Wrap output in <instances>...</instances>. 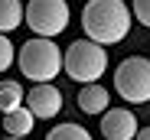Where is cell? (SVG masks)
Returning a JSON list of instances; mask_svg holds the SVG:
<instances>
[{"label": "cell", "mask_w": 150, "mask_h": 140, "mask_svg": "<svg viewBox=\"0 0 150 140\" xmlns=\"http://www.w3.org/2000/svg\"><path fill=\"white\" fill-rule=\"evenodd\" d=\"M82 30L98 46H114L131 33V10L124 0H88L82 10Z\"/></svg>", "instance_id": "cell-1"}, {"label": "cell", "mask_w": 150, "mask_h": 140, "mask_svg": "<svg viewBox=\"0 0 150 140\" xmlns=\"http://www.w3.org/2000/svg\"><path fill=\"white\" fill-rule=\"evenodd\" d=\"M20 72L26 78H33L36 85L56 78L62 72V49L52 39H42V36L26 39L20 46Z\"/></svg>", "instance_id": "cell-2"}, {"label": "cell", "mask_w": 150, "mask_h": 140, "mask_svg": "<svg viewBox=\"0 0 150 140\" xmlns=\"http://www.w3.org/2000/svg\"><path fill=\"white\" fill-rule=\"evenodd\" d=\"M62 68L69 72V78L82 82V85L98 82L108 68V52H105V46H98L91 39H75L62 52Z\"/></svg>", "instance_id": "cell-3"}, {"label": "cell", "mask_w": 150, "mask_h": 140, "mask_svg": "<svg viewBox=\"0 0 150 140\" xmlns=\"http://www.w3.org/2000/svg\"><path fill=\"white\" fill-rule=\"evenodd\" d=\"M114 91L127 104H147L150 101V59L131 56L114 68Z\"/></svg>", "instance_id": "cell-4"}, {"label": "cell", "mask_w": 150, "mask_h": 140, "mask_svg": "<svg viewBox=\"0 0 150 140\" xmlns=\"http://www.w3.org/2000/svg\"><path fill=\"white\" fill-rule=\"evenodd\" d=\"M23 20L42 39H52L69 26V4L65 0H30L23 7Z\"/></svg>", "instance_id": "cell-5"}, {"label": "cell", "mask_w": 150, "mask_h": 140, "mask_svg": "<svg viewBox=\"0 0 150 140\" xmlns=\"http://www.w3.org/2000/svg\"><path fill=\"white\" fill-rule=\"evenodd\" d=\"M23 101H26V111L33 114V117L49 121V117H56V114L62 111V91L52 82H39V85H33L26 95H23Z\"/></svg>", "instance_id": "cell-6"}, {"label": "cell", "mask_w": 150, "mask_h": 140, "mask_svg": "<svg viewBox=\"0 0 150 140\" xmlns=\"http://www.w3.org/2000/svg\"><path fill=\"white\" fill-rule=\"evenodd\" d=\"M101 134H105V140H134V134H137L134 111H127V108L101 111Z\"/></svg>", "instance_id": "cell-7"}, {"label": "cell", "mask_w": 150, "mask_h": 140, "mask_svg": "<svg viewBox=\"0 0 150 140\" xmlns=\"http://www.w3.org/2000/svg\"><path fill=\"white\" fill-rule=\"evenodd\" d=\"M108 104H111V95H108V88H101L98 82H88V85H82V91H79V108L85 111V114H101V111H108Z\"/></svg>", "instance_id": "cell-8"}, {"label": "cell", "mask_w": 150, "mask_h": 140, "mask_svg": "<svg viewBox=\"0 0 150 140\" xmlns=\"http://www.w3.org/2000/svg\"><path fill=\"white\" fill-rule=\"evenodd\" d=\"M33 124H36V117L26 111V104H20L16 111H7L4 114V130L10 137H30L33 134Z\"/></svg>", "instance_id": "cell-9"}, {"label": "cell", "mask_w": 150, "mask_h": 140, "mask_svg": "<svg viewBox=\"0 0 150 140\" xmlns=\"http://www.w3.org/2000/svg\"><path fill=\"white\" fill-rule=\"evenodd\" d=\"M23 95L26 91L20 88V82H0V114H7V111H16L23 104Z\"/></svg>", "instance_id": "cell-10"}, {"label": "cell", "mask_w": 150, "mask_h": 140, "mask_svg": "<svg viewBox=\"0 0 150 140\" xmlns=\"http://www.w3.org/2000/svg\"><path fill=\"white\" fill-rule=\"evenodd\" d=\"M23 20V4L20 0H0V33H10Z\"/></svg>", "instance_id": "cell-11"}, {"label": "cell", "mask_w": 150, "mask_h": 140, "mask_svg": "<svg viewBox=\"0 0 150 140\" xmlns=\"http://www.w3.org/2000/svg\"><path fill=\"white\" fill-rule=\"evenodd\" d=\"M46 140H91V134L82 124H59L46 134Z\"/></svg>", "instance_id": "cell-12"}, {"label": "cell", "mask_w": 150, "mask_h": 140, "mask_svg": "<svg viewBox=\"0 0 150 140\" xmlns=\"http://www.w3.org/2000/svg\"><path fill=\"white\" fill-rule=\"evenodd\" d=\"M13 52L16 49H13V42L7 39V33H0V72H7V68L13 65V59H16Z\"/></svg>", "instance_id": "cell-13"}, {"label": "cell", "mask_w": 150, "mask_h": 140, "mask_svg": "<svg viewBox=\"0 0 150 140\" xmlns=\"http://www.w3.org/2000/svg\"><path fill=\"white\" fill-rule=\"evenodd\" d=\"M134 16L150 30V0H134Z\"/></svg>", "instance_id": "cell-14"}, {"label": "cell", "mask_w": 150, "mask_h": 140, "mask_svg": "<svg viewBox=\"0 0 150 140\" xmlns=\"http://www.w3.org/2000/svg\"><path fill=\"white\" fill-rule=\"evenodd\" d=\"M134 140H150V127H137V134H134Z\"/></svg>", "instance_id": "cell-15"}, {"label": "cell", "mask_w": 150, "mask_h": 140, "mask_svg": "<svg viewBox=\"0 0 150 140\" xmlns=\"http://www.w3.org/2000/svg\"><path fill=\"white\" fill-rule=\"evenodd\" d=\"M7 140H26V137H7Z\"/></svg>", "instance_id": "cell-16"}]
</instances>
